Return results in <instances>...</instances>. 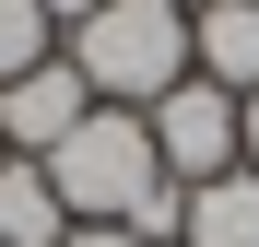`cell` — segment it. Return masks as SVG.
Here are the masks:
<instances>
[{
	"label": "cell",
	"mask_w": 259,
	"mask_h": 247,
	"mask_svg": "<svg viewBox=\"0 0 259 247\" xmlns=\"http://www.w3.org/2000/svg\"><path fill=\"white\" fill-rule=\"evenodd\" d=\"M48 188H59V212H71V224H130L153 188H177V177H165V153H153V118H142V106H95V118L48 153Z\"/></svg>",
	"instance_id": "obj_2"
},
{
	"label": "cell",
	"mask_w": 259,
	"mask_h": 247,
	"mask_svg": "<svg viewBox=\"0 0 259 247\" xmlns=\"http://www.w3.org/2000/svg\"><path fill=\"white\" fill-rule=\"evenodd\" d=\"M71 71L95 82V106H153L189 82V0H106L95 24H71Z\"/></svg>",
	"instance_id": "obj_1"
},
{
	"label": "cell",
	"mask_w": 259,
	"mask_h": 247,
	"mask_svg": "<svg viewBox=\"0 0 259 247\" xmlns=\"http://www.w3.org/2000/svg\"><path fill=\"white\" fill-rule=\"evenodd\" d=\"M236 141H247V165H259V94H247V106H236Z\"/></svg>",
	"instance_id": "obj_11"
},
{
	"label": "cell",
	"mask_w": 259,
	"mask_h": 247,
	"mask_svg": "<svg viewBox=\"0 0 259 247\" xmlns=\"http://www.w3.org/2000/svg\"><path fill=\"white\" fill-rule=\"evenodd\" d=\"M153 118V153H165V177H177V188H212V177H224V165H247V141H236V94H224V82H177V94H153L142 106Z\"/></svg>",
	"instance_id": "obj_3"
},
{
	"label": "cell",
	"mask_w": 259,
	"mask_h": 247,
	"mask_svg": "<svg viewBox=\"0 0 259 247\" xmlns=\"http://www.w3.org/2000/svg\"><path fill=\"white\" fill-rule=\"evenodd\" d=\"M59 247H142V235H130V224H71Z\"/></svg>",
	"instance_id": "obj_9"
},
{
	"label": "cell",
	"mask_w": 259,
	"mask_h": 247,
	"mask_svg": "<svg viewBox=\"0 0 259 247\" xmlns=\"http://www.w3.org/2000/svg\"><path fill=\"white\" fill-rule=\"evenodd\" d=\"M189 71L224 82L236 106L259 94V0H200V12H189Z\"/></svg>",
	"instance_id": "obj_5"
},
{
	"label": "cell",
	"mask_w": 259,
	"mask_h": 247,
	"mask_svg": "<svg viewBox=\"0 0 259 247\" xmlns=\"http://www.w3.org/2000/svg\"><path fill=\"white\" fill-rule=\"evenodd\" d=\"M82 118H95V82H82L71 59H35L24 82H0V153H35V165H48Z\"/></svg>",
	"instance_id": "obj_4"
},
{
	"label": "cell",
	"mask_w": 259,
	"mask_h": 247,
	"mask_svg": "<svg viewBox=\"0 0 259 247\" xmlns=\"http://www.w3.org/2000/svg\"><path fill=\"white\" fill-rule=\"evenodd\" d=\"M177 247H259V165H224L212 188H189V235Z\"/></svg>",
	"instance_id": "obj_7"
},
{
	"label": "cell",
	"mask_w": 259,
	"mask_h": 247,
	"mask_svg": "<svg viewBox=\"0 0 259 247\" xmlns=\"http://www.w3.org/2000/svg\"><path fill=\"white\" fill-rule=\"evenodd\" d=\"M35 59H59V24H48V0H0V82H24Z\"/></svg>",
	"instance_id": "obj_8"
},
{
	"label": "cell",
	"mask_w": 259,
	"mask_h": 247,
	"mask_svg": "<svg viewBox=\"0 0 259 247\" xmlns=\"http://www.w3.org/2000/svg\"><path fill=\"white\" fill-rule=\"evenodd\" d=\"M106 12V0H48V24H95Z\"/></svg>",
	"instance_id": "obj_10"
},
{
	"label": "cell",
	"mask_w": 259,
	"mask_h": 247,
	"mask_svg": "<svg viewBox=\"0 0 259 247\" xmlns=\"http://www.w3.org/2000/svg\"><path fill=\"white\" fill-rule=\"evenodd\" d=\"M71 212H59V188H48V165L35 153H0V247H59Z\"/></svg>",
	"instance_id": "obj_6"
}]
</instances>
